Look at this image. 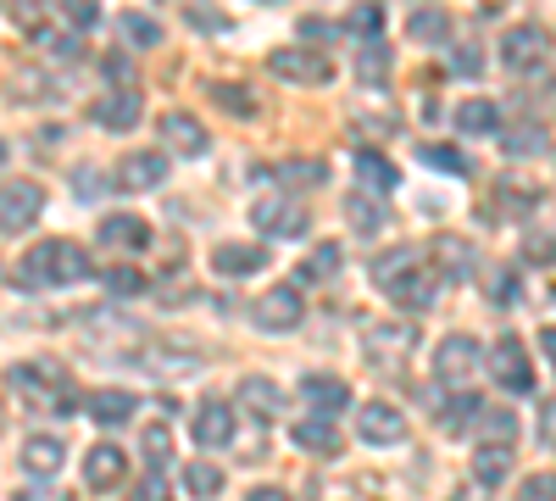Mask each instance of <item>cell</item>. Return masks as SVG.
<instances>
[{"label":"cell","mask_w":556,"mask_h":501,"mask_svg":"<svg viewBox=\"0 0 556 501\" xmlns=\"http://www.w3.org/2000/svg\"><path fill=\"white\" fill-rule=\"evenodd\" d=\"M89 273H96V262H89L84 246H73V240H39L23 256V267H17V285L51 290V285H78V279H89Z\"/></svg>","instance_id":"1"},{"label":"cell","mask_w":556,"mask_h":501,"mask_svg":"<svg viewBox=\"0 0 556 501\" xmlns=\"http://www.w3.org/2000/svg\"><path fill=\"white\" fill-rule=\"evenodd\" d=\"M7 379H12L17 401L45 406V413H73V406H78V396L67 390V374L56 368V362H17Z\"/></svg>","instance_id":"2"},{"label":"cell","mask_w":556,"mask_h":501,"mask_svg":"<svg viewBox=\"0 0 556 501\" xmlns=\"http://www.w3.org/2000/svg\"><path fill=\"white\" fill-rule=\"evenodd\" d=\"M479 362H484V351H479L473 335H445V340L434 346V379H440L451 396H468Z\"/></svg>","instance_id":"3"},{"label":"cell","mask_w":556,"mask_h":501,"mask_svg":"<svg viewBox=\"0 0 556 501\" xmlns=\"http://www.w3.org/2000/svg\"><path fill=\"white\" fill-rule=\"evenodd\" d=\"M484 368H490V379L506 390V396H529L534 390V362H529V351H523V340H495L490 351H484Z\"/></svg>","instance_id":"4"},{"label":"cell","mask_w":556,"mask_h":501,"mask_svg":"<svg viewBox=\"0 0 556 501\" xmlns=\"http://www.w3.org/2000/svg\"><path fill=\"white\" fill-rule=\"evenodd\" d=\"M301 317H306V296H301L295 285H273L267 296L251 301V324H256L262 335H290Z\"/></svg>","instance_id":"5"},{"label":"cell","mask_w":556,"mask_h":501,"mask_svg":"<svg viewBox=\"0 0 556 501\" xmlns=\"http://www.w3.org/2000/svg\"><path fill=\"white\" fill-rule=\"evenodd\" d=\"M39 212H45V185H34V178H7L0 185V235L34 229Z\"/></svg>","instance_id":"6"},{"label":"cell","mask_w":556,"mask_h":501,"mask_svg":"<svg viewBox=\"0 0 556 501\" xmlns=\"http://www.w3.org/2000/svg\"><path fill=\"white\" fill-rule=\"evenodd\" d=\"M545 57H551V34H545L540 23L506 28V39H501V62H506V73H540Z\"/></svg>","instance_id":"7"},{"label":"cell","mask_w":556,"mask_h":501,"mask_svg":"<svg viewBox=\"0 0 556 501\" xmlns=\"http://www.w3.org/2000/svg\"><path fill=\"white\" fill-rule=\"evenodd\" d=\"M267 67L290 84H329L334 78V62L317 51V45H285V51H273Z\"/></svg>","instance_id":"8"},{"label":"cell","mask_w":556,"mask_h":501,"mask_svg":"<svg viewBox=\"0 0 556 501\" xmlns=\"http://www.w3.org/2000/svg\"><path fill=\"white\" fill-rule=\"evenodd\" d=\"M356 440L362 446H401L406 440V418L395 401H362L356 406Z\"/></svg>","instance_id":"9"},{"label":"cell","mask_w":556,"mask_h":501,"mask_svg":"<svg viewBox=\"0 0 556 501\" xmlns=\"http://www.w3.org/2000/svg\"><path fill=\"white\" fill-rule=\"evenodd\" d=\"M156 134H162L167 156H206V151H212V134H206L201 117H190V112H162V117H156Z\"/></svg>","instance_id":"10"},{"label":"cell","mask_w":556,"mask_h":501,"mask_svg":"<svg viewBox=\"0 0 556 501\" xmlns=\"http://www.w3.org/2000/svg\"><path fill=\"white\" fill-rule=\"evenodd\" d=\"M17 463H23L28 479H56L62 463H67V440H62V435H45V429H39V435H23Z\"/></svg>","instance_id":"11"},{"label":"cell","mask_w":556,"mask_h":501,"mask_svg":"<svg viewBox=\"0 0 556 501\" xmlns=\"http://www.w3.org/2000/svg\"><path fill=\"white\" fill-rule=\"evenodd\" d=\"M251 217H256V229L273 235V240H301L312 229V212L295 206V201H256Z\"/></svg>","instance_id":"12"},{"label":"cell","mask_w":556,"mask_h":501,"mask_svg":"<svg viewBox=\"0 0 556 501\" xmlns=\"http://www.w3.org/2000/svg\"><path fill=\"white\" fill-rule=\"evenodd\" d=\"M367 362H374V368H384V374H395L401 362L412 356V329L406 324H374L367 329Z\"/></svg>","instance_id":"13"},{"label":"cell","mask_w":556,"mask_h":501,"mask_svg":"<svg viewBox=\"0 0 556 501\" xmlns=\"http://www.w3.org/2000/svg\"><path fill=\"white\" fill-rule=\"evenodd\" d=\"M235 429H240V418H235V406L228 401H201L195 406V446H206V451H223V446H235Z\"/></svg>","instance_id":"14"},{"label":"cell","mask_w":556,"mask_h":501,"mask_svg":"<svg viewBox=\"0 0 556 501\" xmlns=\"http://www.w3.org/2000/svg\"><path fill=\"white\" fill-rule=\"evenodd\" d=\"M162 178H167V156H156V151H134V156L117 162L112 185H117L123 196H139V190H156Z\"/></svg>","instance_id":"15"},{"label":"cell","mask_w":556,"mask_h":501,"mask_svg":"<svg viewBox=\"0 0 556 501\" xmlns=\"http://www.w3.org/2000/svg\"><path fill=\"white\" fill-rule=\"evenodd\" d=\"M89 117H96L101 128H112V134H128V128H139V117H146V101H139V89H112V96H101L96 107H89Z\"/></svg>","instance_id":"16"},{"label":"cell","mask_w":556,"mask_h":501,"mask_svg":"<svg viewBox=\"0 0 556 501\" xmlns=\"http://www.w3.org/2000/svg\"><path fill=\"white\" fill-rule=\"evenodd\" d=\"M123 474H128V451L123 446H112V440L89 446V458H84V485L89 490H117Z\"/></svg>","instance_id":"17"},{"label":"cell","mask_w":556,"mask_h":501,"mask_svg":"<svg viewBox=\"0 0 556 501\" xmlns=\"http://www.w3.org/2000/svg\"><path fill=\"white\" fill-rule=\"evenodd\" d=\"M301 401L312 406V413H323V418H340L351 406V385L334 379V374H306L301 379Z\"/></svg>","instance_id":"18"},{"label":"cell","mask_w":556,"mask_h":501,"mask_svg":"<svg viewBox=\"0 0 556 501\" xmlns=\"http://www.w3.org/2000/svg\"><path fill=\"white\" fill-rule=\"evenodd\" d=\"M101 246H112V251H146L151 246V223L146 217H134V212H112V217H101Z\"/></svg>","instance_id":"19"},{"label":"cell","mask_w":556,"mask_h":501,"mask_svg":"<svg viewBox=\"0 0 556 501\" xmlns=\"http://www.w3.org/2000/svg\"><path fill=\"white\" fill-rule=\"evenodd\" d=\"M434 296H440V273H434V267H417V273H406L401 285H390V301H395L401 312H429Z\"/></svg>","instance_id":"20"},{"label":"cell","mask_w":556,"mask_h":501,"mask_svg":"<svg viewBox=\"0 0 556 501\" xmlns=\"http://www.w3.org/2000/svg\"><path fill=\"white\" fill-rule=\"evenodd\" d=\"M212 267L223 273V279H251V273H262V267H267V251H262V246H240V240H228V246H217V251H212Z\"/></svg>","instance_id":"21"},{"label":"cell","mask_w":556,"mask_h":501,"mask_svg":"<svg viewBox=\"0 0 556 501\" xmlns=\"http://www.w3.org/2000/svg\"><path fill=\"white\" fill-rule=\"evenodd\" d=\"M290 440L295 446H306V451H317V458H340V429H334V418H323V413H312V418H301V424H290Z\"/></svg>","instance_id":"22"},{"label":"cell","mask_w":556,"mask_h":501,"mask_svg":"<svg viewBox=\"0 0 556 501\" xmlns=\"http://www.w3.org/2000/svg\"><path fill=\"white\" fill-rule=\"evenodd\" d=\"M356 178H362V190L367 196H390L395 185H401V173H395V162L384 156V151H356Z\"/></svg>","instance_id":"23"},{"label":"cell","mask_w":556,"mask_h":501,"mask_svg":"<svg viewBox=\"0 0 556 501\" xmlns=\"http://www.w3.org/2000/svg\"><path fill=\"white\" fill-rule=\"evenodd\" d=\"M240 406L256 413V418H278L285 413V390H278L267 374H251V379H240Z\"/></svg>","instance_id":"24"},{"label":"cell","mask_w":556,"mask_h":501,"mask_svg":"<svg viewBox=\"0 0 556 501\" xmlns=\"http://www.w3.org/2000/svg\"><path fill=\"white\" fill-rule=\"evenodd\" d=\"M417 267H429V256L417 251V246H395V251H379L374 256V279L390 290V285H401L406 273H417Z\"/></svg>","instance_id":"25"},{"label":"cell","mask_w":556,"mask_h":501,"mask_svg":"<svg viewBox=\"0 0 556 501\" xmlns=\"http://www.w3.org/2000/svg\"><path fill=\"white\" fill-rule=\"evenodd\" d=\"M456 128L468 134V140H490V134H501V107L495 101H462L456 107Z\"/></svg>","instance_id":"26"},{"label":"cell","mask_w":556,"mask_h":501,"mask_svg":"<svg viewBox=\"0 0 556 501\" xmlns=\"http://www.w3.org/2000/svg\"><path fill=\"white\" fill-rule=\"evenodd\" d=\"M84 406H89V418H96L101 429H117V424H128V418H134V406H139V401H134L128 390H96Z\"/></svg>","instance_id":"27"},{"label":"cell","mask_w":556,"mask_h":501,"mask_svg":"<svg viewBox=\"0 0 556 501\" xmlns=\"http://www.w3.org/2000/svg\"><path fill=\"white\" fill-rule=\"evenodd\" d=\"M513 451H518V446H479V451H473V479H479L484 490H495L506 474H513Z\"/></svg>","instance_id":"28"},{"label":"cell","mask_w":556,"mask_h":501,"mask_svg":"<svg viewBox=\"0 0 556 501\" xmlns=\"http://www.w3.org/2000/svg\"><path fill=\"white\" fill-rule=\"evenodd\" d=\"M345 217H351V229L356 235H379L384 223H390V212H384V201H374L367 190H356V196H345Z\"/></svg>","instance_id":"29"},{"label":"cell","mask_w":556,"mask_h":501,"mask_svg":"<svg viewBox=\"0 0 556 501\" xmlns=\"http://www.w3.org/2000/svg\"><path fill=\"white\" fill-rule=\"evenodd\" d=\"M406 28H412L417 45H445V39H451V12H445V7H417V12L406 17Z\"/></svg>","instance_id":"30"},{"label":"cell","mask_w":556,"mask_h":501,"mask_svg":"<svg viewBox=\"0 0 556 501\" xmlns=\"http://www.w3.org/2000/svg\"><path fill=\"white\" fill-rule=\"evenodd\" d=\"M340 267H345L340 246H317V251H306V262H301V285H323V279H334Z\"/></svg>","instance_id":"31"},{"label":"cell","mask_w":556,"mask_h":501,"mask_svg":"<svg viewBox=\"0 0 556 501\" xmlns=\"http://www.w3.org/2000/svg\"><path fill=\"white\" fill-rule=\"evenodd\" d=\"M117 28H123V39H128V45H139V51L162 45V23H156L151 12H123V17H117Z\"/></svg>","instance_id":"32"},{"label":"cell","mask_w":556,"mask_h":501,"mask_svg":"<svg viewBox=\"0 0 556 501\" xmlns=\"http://www.w3.org/2000/svg\"><path fill=\"white\" fill-rule=\"evenodd\" d=\"M356 73H362V84H384V78H390V45H384V39H362Z\"/></svg>","instance_id":"33"},{"label":"cell","mask_w":556,"mask_h":501,"mask_svg":"<svg viewBox=\"0 0 556 501\" xmlns=\"http://www.w3.org/2000/svg\"><path fill=\"white\" fill-rule=\"evenodd\" d=\"M212 101L228 107L235 117H256L262 112V96H256V89H245V84H212Z\"/></svg>","instance_id":"34"},{"label":"cell","mask_w":556,"mask_h":501,"mask_svg":"<svg viewBox=\"0 0 556 501\" xmlns=\"http://www.w3.org/2000/svg\"><path fill=\"white\" fill-rule=\"evenodd\" d=\"M434 262H440V273H445V279H468V273H473V251L462 246V240H451V235L434 246Z\"/></svg>","instance_id":"35"},{"label":"cell","mask_w":556,"mask_h":501,"mask_svg":"<svg viewBox=\"0 0 556 501\" xmlns=\"http://www.w3.org/2000/svg\"><path fill=\"white\" fill-rule=\"evenodd\" d=\"M501 146H506V156H513V162H518V156H540V151H545V128H540V123L506 128V134H501Z\"/></svg>","instance_id":"36"},{"label":"cell","mask_w":556,"mask_h":501,"mask_svg":"<svg viewBox=\"0 0 556 501\" xmlns=\"http://www.w3.org/2000/svg\"><path fill=\"white\" fill-rule=\"evenodd\" d=\"M273 178H278V185H301V190H312V185H323L329 173H323V162H312V156H295V162H278Z\"/></svg>","instance_id":"37"},{"label":"cell","mask_w":556,"mask_h":501,"mask_svg":"<svg viewBox=\"0 0 556 501\" xmlns=\"http://www.w3.org/2000/svg\"><path fill=\"white\" fill-rule=\"evenodd\" d=\"M345 28H351L356 39H379V34H384V7H379V0H356L351 17H345Z\"/></svg>","instance_id":"38"},{"label":"cell","mask_w":556,"mask_h":501,"mask_svg":"<svg viewBox=\"0 0 556 501\" xmlns=\"http://www.w3.org/2000/svg\"><path fill=\"white\" fill-rule=\"evenodd\" d=\"M424 162H429L434 173H451V178H468V173H473V156L456 151V146H424Z\"/></svg>","instance_id":"39"},{"label":"cell","mask_w":556,"mask_h":501,"mask_svg":"<svg viewBox=\"0 0 556 501\" xmlns=\"http://www.w3.org/2000/svg\"><path fill=\"white\" fill-rule=\"evenodd\" d=\"M184 490H190L195 501L223 496V468H212V463H190V468H184Z\"/></svg>","instance_id":"40"},{"label":"cell","mask_w":556,"mask_h":501,"mask_svg":"<svg viewBox=\"0 0 556 501\" xmlns=\"http://www.w3.org/2000/svg\"><path fill=\"white\" fill-rule=\"evenodd\" d=\"M479 446H518V418L513 413H479Z\"/></svg>","instance_id":"41"},{"label":"cell","mask_w":556,"mask_h":501,"mask_svg":"<svg viewBox=\"0 0 556 501\" xmlns=\"http://www.w3.org/2000/svg\"><path fill=\"white\" fill-rule=\"evenodd\" d=\"M139 362H146V368H156V374H195V368H201L195 351H146Z\"/></svg>","instance_id":"42"},{"label":"cell","mask_w":556,"mask_h":501,"mask_svg":"<svg viewBox=\"0 0 556 501\" xmlns=\"http://www.w3.org/2000/svg\"><path fill=\"white\" fill-rule=\"evenodd\" d=\"M490 301L495 306H518L523 301V279L513 267H490Z\"/></svg>","instance_id":"43"},{"label":"cell","mask_w":556,"mask_h":501,"mask_svg":"<svg viewBox=\"0 0 556 501\" xmlns=\"http://www.w3.org/2000/svg\"><path fill=\"white\" fill-rule=\"evenodd\" d=\"M106 296L112 301H128V296H139V290H146V273H139V267H106Z\"/></svg>","instance_id":"44"},{"label":"cell","mask_w":556,"mask_h":501,"mask_svg":"<svg viewBox=\"0 0 556 501\" xmlns=\"http://www.w3.org/2000/svg\"><path fill=\"white\" fill-rule=\"evenodd\" d=\"M184 12H190V23H195L201 34H228V12H223V7H212V0H190Z\"/></svg>","instance_id":"45"},{"label":"cell","mask_w":556,"mask_h":501,"mask_svg":"<svg viewBox=\"0 0 556 501\" xmlns=\"http://www.w3.org/2000/svg\"><path fill=\"white\" fill-rule=\"evenodd\" d=\"M146 463H151L156 474L173 463V429H162V424H151V429H146Z\"/></svg>","instance_id":"46"},{"label":"cell","mask_w":556,"mask_h":501,"mask_svg":"<svg viewBox=\"0 0 556 501\" xmlns=\"http://www.w3.org/2000/svg\"><path fill=\"white\" fill-rule=\"evenodd\" d=\"M513 501H556V468L529 474V479L518 485V496H513Z\"/></svg>","instance_id":"47"},{"label":"cell","mask_w":556,"mask_h":501,"mask_svg":"<svg viewBox=\"0 0 556 501\" xmlns=\"http://www.w3.org/2000/svg\"><path fill=\"white\" fill-rule=\"evenodd\" d=\"M451 73H462V78H479V73H484V51H479L473 39H468V45H456V51H451Z\"/></svg>","instance_id":"48"},{"label":"cell","mask_w":556,"mask_h":501,"mask_svg":"<svg viewBox=\"0 0 556 501\" xmlns=\"http://www.w3.org/2000/svg\"><path fill=\"white\" fill-rule=\"evenodd\" d=\"M62 17L73 23V34H84V28H96L101 7H96V0H62Z\"/></svg>","instance_id":"49"},{"label":"cell","mask_w":556,"mask_h":501,"mask_svg":"<svg viewBox=\"0 0 556 501\" xmlns=\"http://www.w3.org/2000/svg\"><path fill=\"white\" fill-rule=\"evenodd\" d=\"M523 256L540 262V267H551V262H556V235H529V240H523Z\"/></svg>","instance_id":"50"},{"label":"cell","mask_w":556,"mask_h":501,"mask_svg":"<svg viewBox=\"0 0 556 501\" xmlns=\"http://www.w3.org/2000/svg\"><path fill=\"white\" fill-rule=\"evenodd\" d=\"M134 501H173V496H167V479H162V474L151 468L146 479H139V485H134Z\"/></svg>","instance_id":"51"},{"label":"cell","mask_w":556,"mask_h":501,"mask_svg":"<svg viewBox=\"0 0 556 501\" xmlns=\"http://www.w3.org/2000/svg\"><path fill=\"white\" fill-rule=\"evenodd\" d=\"M12 501H73L67 490H51V479H34V485H23Z\"/></svg>","instance_id":"52"},{"label":"cell","mask_w":556,"mask_h":501,"mask_svg":"<svg viewBox=\"0 0 556 501\" xmlns=\"http://www.w3.org/2000/svg\"><path fill=\"white\" fill-rule=\"evenodd\" d=\"M101 67H106V78H112V84H128V73H134V67H128V57H106Z\"/></svg>","instance_id":"53"},{"label":"cell","mask_w":556,"mask_h":501,"mask_svg":"<svg viewBox=\"0 0 556 501\" xmlns=\"http://www.w3.org/2000/svg\"><path fill=\"white\" fill-rule=\"evenodd\" d=\"M329 34H334V28L323 23V17H306V23H301V39H306V45H312V39H329Z\"/></svg>","instance_id":"54"},{"label":"cell","mask_w":556,"mask_h":501,"mask_svg":"<svg viewBox=\"0 0 556 501\" xmlns=\"http://www.w3.org/2000/svg\"><path fill=\"white\" fill-rule=\"evenodd\" d=\"M245 501H290V496H285V490H278V485H256V490H251Z\"/></svg>","instance_id":"55"},{"label":"cell","mask_w":556,"mask_h":501,"mask_svg":"<svg viewBox=\"0 0 556 501\" xmlns=\"http://www.w3.org/2000/svg\"><path fill=\"white\" fill-rule=\"evenodd\" d=\"M0 167H7V140H0Z\"/></svg>","instance_id":"56"},{"label":"cell","mask_w":556,"mask_h":501,"mask_svg":"<svg viewBox=\"0 0 556 501\" xmlns=\"http://www.w3.org/2000/svg\"><path fill=\"white\" fill-rule=\"evenodd\" d=\"M262 7H267V0H262Z\"/></svg>","instance_id":"57"}]
</instances>
